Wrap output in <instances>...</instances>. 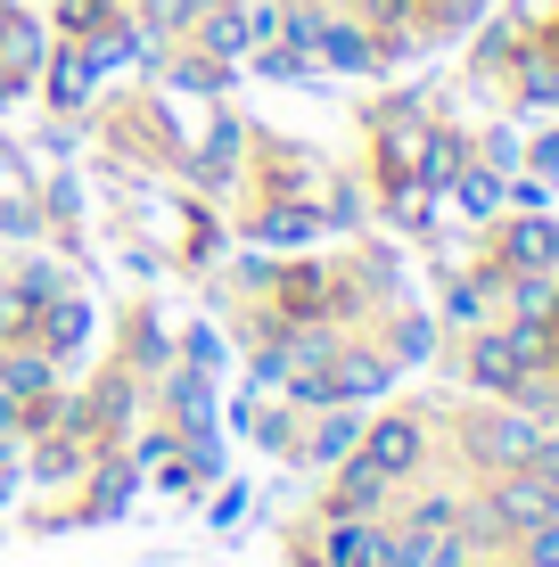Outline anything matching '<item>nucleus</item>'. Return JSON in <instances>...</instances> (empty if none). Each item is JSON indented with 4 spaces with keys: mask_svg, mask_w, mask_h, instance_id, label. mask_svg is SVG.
Returning a JSON list of instances; mask_svg holds the SVG:
<instances>
[{
    "mask_svg": "<svg viewBox=\"0 0 559 567\" xmlns=\"http://www.w3.org/2000/svg\"><path fill=\"white\" fill-rule=\"evenodd\" d=\"M486 264L494 271H559V214L544 206H510V214H494L486 223Z\"/></svg>",
    "mask_w": 559,
    "mask_h": 567,
    "instance_id": "f257e3e1",
    "label": "nucleus"
},
{
    "mask_svg": "<svg viewBox=\"0 0 559 567\" xmlns=\"http://www.w3.org/2000/svg\"><path fill=\"white\" fill-rule=\"evenodd\" d=\"M354 461H371V468H379L387 485L420 477V461H428V420H420V412L371 420V427H362V444H354Z\"/></svg>",
    "mask_w": 559,
    "mask_h": 567,
    "instance_id": "f03ea898",
    "label": "nucleus"
},
{
    "mask_svg": "<svg viewBox=\"0 0 559 567\" xmlns=\"http://www.w3.org/2000/svg\"><path fill=\"white\" fill-rule=\"evenodd\" d=\"M486 518L503 526V535H527V526H544L559 518V494L535 468H494V485H486Z\"/></svg>",
    "mask_w": 559,
    "mask_h": 567,
    "instance_id": "7ed1b4c3",
    "label": "nucleus"
},
{
    "mask_svg": "<svg viewBox=\"0 0 559 567\" xmlns=\"http://www.w3.org/2000/svg\"><path fill=\"white\" fill-rule=\"evenodd\" d=\"M535 436H544V427L527 412H469L460 420V444H469V461H486V468H518L535 453Z\"/></svg>",
    "mask_w": 559,
    "mask_h": 567,
    "instance_id": "20e7f679",
    "label": "nucleus"
},
{
    "mask_svg": "<svg viewBox=\"0 0 559 567\" xmlns=\"http://www.w3.org/2000/svg\"><path fill=\"white\" fill-rule=\"evenodd\" d=\"M100 58H91L83 42H50V58H42V100L58 107V115H83L91 100H100Z\"/></svg>",
    "mask_w": 559,
    "mask_h": 567,
    "instance_id": "39448f33",
    "label": "nucleus"
},
{
    "mask_svg": "<svg viewBox=\"0 0 559 567\" xmlns=\"http://www.w3.org/2000/svg\"><path fill=\"white\" fill-rule=\"evenodd\" d=\"M387 379H395L387 346H354V338H338L330 370H321V386H330V403H371V395H387Z\"/></svg>",
    "mask_w": 559,
    "mask_h": 567,
    "instance_id": "423d86ee",
    "label": "nucleus"
},
{
    "mask_svg": "<svg viewBox=\"0 0 559 567\" xmlns=\"http://www.w3.org/2000/svg\"><path fill=\"white\" fill-rule=\"evenodd\" d=\"M189 50H206L215 66L239 74V66H247V50H256V25H247V9H239V0H215V9H206L198 25H189Z\"/></svg>",
    "mask_w": 559,
    "mask_h": 567,
    "instance_id": "0eeeda50",
    "label": "nucleus"
},
{
    "mask_svg": "<svg viewBox=\"0 0 559 567\" xmlns=\"http://www.w3.org/2000/svg\"><path fill=\"white\" fill-rule=\"evenodd\" d=\"M247 239L256 247H313L321 239V206L313 198H263L247 214Z\"/></svg>",
    "mask_w": 559,
    "mask_h": 567,
    "instance_id": "6e6552de",
    "label": "nucleus"
},
{
    "mask_svg": "<svg viewBox=\"0 0 559 567\" xmlns=\"http://www.w3.org/2000/svg\"><path fill=\"white\" fill-rule=\"evenodd\" d=\"M313 66H330V74H379V33L362 25V17H330V33H321V50H313Z\"/></svg>",
    "mask_w": 559,
    "mask_h": 567,
    "instance_id": "1a4fd4ad",
    "label": "nucleus"
},
{
    "mask_svg": "<svg viewBox=\"0 0 559 567\" xmlns=\"http://www.w3.org/2000/svg\"><path fill=\"white\" fill-rule=\"evenodd\" d=\"M165 403H173V420L189 427V436H215V386H206V370H165Z\"/></svg>",
    "mask_w": 559,
    "mask_h": 567,
    "instance_id": "9d476101",
    "label": "nucleus"
},
{
    "mask_svg": "<svg viewBox=\"0 0 559 567\" xmlns=\"http://www.w3.org/2000/svg\"><path fill=\"white\" fill-rule=\"evenodd\" d=\"M445 198H453L460 214H469V223H494V214H503V173L469 156V165L453 173V189H445Z\"/></svg>",
    "mask_w": 559,
    "mask_h": 567,
    "instance_id": "9b49d317",
    "label": "nucleus"
},
{
    "mask_svg": "<svg viewBox=\"0 0 559 567\" xmlns=\"http://www.w3.org/2000/svg\"><path fill=\"white\" fill-rule=\"evenodd\" d=\"M124 17V0H50V33L58 42H91L100 25Z\"/></svg>",
    "mask_w": 559,
    "mask_h": 567,
    "instance_id": "f8f14e48",
    "label": "nucleus"
},
{
    "mask_svg": "<svg viewBox=\"0 0 559 567\" xmlns=\"http://www.w3.org/2000/svg\"><path fill=\"white\" fill-rule=\"evenodd\" d=\"M354 444H362V420H354V403H330L304 453H313V461H345V453H354Z\"/></svg>",
    "mask_w": 559,
    "mask_h": 567,
    "instance_id": "ddd939ff",
    "label": "nucleus"
},
{
    "mask_svg": "<svg viewBox=\"0 0 559 567\" xmlns=\"http://www.w3.org/2000/svg\"><path fill=\"white\" fill-rule=\"evenodd\" d=\"M215 9V0H141V25L157 33V42H189V25Z\"/></svg>",
    "mask_w": 559,
    "mask_h": 567,
    "instance_id": "4468645a",
    "label": "nucleus"
},
{
    "mask_svg": "<svg viewBox=\"0 0 559 567\" xmlns=\"http://www.w3.org/2000/svg\"><path fill=\"white\" fill-rule=\"evenodd\" d=\"M428 354H436V321H428V312H395L387 362H428Z\"/></svg>",
    "mask_w": 559,
    "mask_h": 567,
    "instance_id": "2eb2a0df",
    "label": "nucleus"
},
{
    "mask_svg": "<svg viewBox=\"0 0 559 567\" xmlns=\"http://www.w3.org/2000/svg\"><path fill=\"white\" fill-rule=\"evenodd\" d=\"M469 156H477V165H494V173L510 182V173L527 165V141H518L510 124H494V132H477V141H469Z\"/></svg>",
    "mask_w": 559,
    "mask_h": 567,
    "instance_id": "dca6fc26",
    "label": "nucleus"
},
{
    "mask_svg": "<svg viewBox=\"0 0 559 567\" xmlns=\"http://www.w3.org/2000/svg\"><path fill=\"white\" fill-rule=\"evenodd\" d=\"M387 502V477H379L371 461H345V477H338V511H379Z\"/></svg>",
    "mask_w": 559,
    "mask_h": 567,
    "instance_id": "f3484780",
    "label": "nucleus"
},
{
    "mask_svg": "<svg viewBox=\"0 0 559 567\" xmlns=\"http://www.w3.org/2000/svg\"><path fill=\"white\" fill-rule=\"evenodd\" d=\"M9 288H17V297H25L33 312H42L50 297H66V264H42V256H33V264H25V271H17V280H9Z\"/></svg>",
    "mask_w": 559,
    "mask_h": 567,
    "instance_id": "a211bd4d",
    "label": "nucleus"
},
{
    "mask_svg": "<svg viewBox=\"0 0 559 567\" xmlns=\"http://www.w3.org/2000/svg\"><path fill=\"white\" fill-rule=\"evenodd\" d=\"M527 567H559V518L527 526Z\"/></svg>",
    "mask_w": 559,
    "mask_h": 567,
    "instance_id": "6ab92c4d",
    "label": "nucleus"
},
{
    "mask_svg": "<svg viewBox=\"0 0 559 567\" xmlns=\"http://www.w3.org/2000/svg\"><path fill=\"white\" fill-rule=\"evenodd\" d=\"M182 362H189V370H215V362H222V338H215V329H189Z\"/></svg>",
    "mask_w": 559,
    "mask_h": 567,
    "instance_id": "aec40b11",
    "label": "nucleus"
},
{
    "mask_svg": "<svg viewBox=\"0 0 559 567\" xmlns=\"http://www.w3.org/2000/svg\"><path fill=\"white\" fill-rule=\"evenodd\" d=\"M527 165L544 173V182H559V132H535V148H527Z\"/></svg>",
    "mask_w": 559,
    "mask_h": 567,
    "instance_id": "412c9836",
    "label": "nucleus"
}]
</instances>
